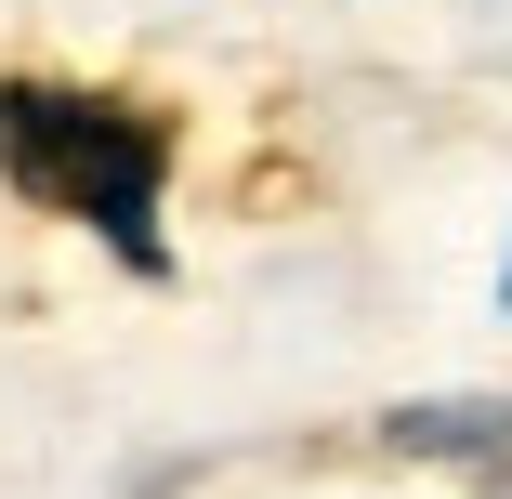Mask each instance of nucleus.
<instances>
[{"label":"nucleus","mask_w":512,"mask_h":499,"mask_svg":"<svg viewBox=\"0 0 512 499\" xmlns=\"http://www.w3.org/2000/svg\"><path fill=\"white\" fill-rule=\"evenodd\" d=\"M499 303H512V276H499Z\"/></svg>","instance_id":"nucleus-2"},{"label":"nucleus","mask_w":512,"mask_h":499,"mask_svg":"<svg viewBox=\"0 0 512 499\" xmlns=\"http://www.w3.org/2000/svg\"><path fill=\"white\" fill-rule=\"evenodd\" d=\"M0 171L14 197L92 224L132 276H158V171H171V119L119 106V92H79V79H0Z\"/></svg>","instance_id":"nucleus-1"}]
</instances>
